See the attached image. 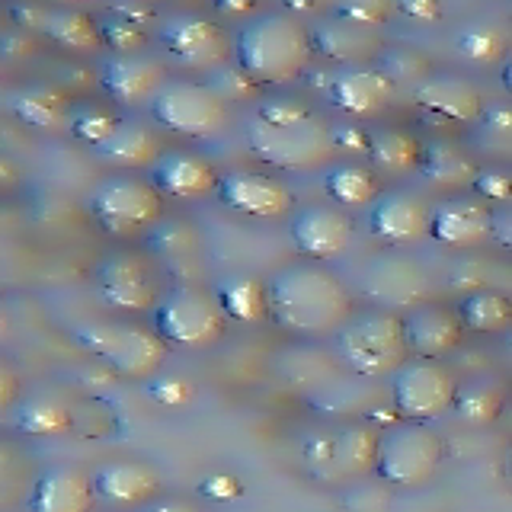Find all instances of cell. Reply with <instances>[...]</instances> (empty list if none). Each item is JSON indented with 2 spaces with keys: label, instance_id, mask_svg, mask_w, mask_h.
Returning a JSON list of instances; mask_svg holds the SVG:
<instances>
[{
  "label": "cell",
  "instance_id": "2e32d148",
  "mask_svg": "<svg viewBox=\"0 0 512 512\" xmlns=\"http://www.w3.org/2000/svg\"><path fill=\"white\" fill-rule=\"evenodd\" d=\"M218 199L247 218H282L292 212L295 196L282 180L256 170H228L218 180Z\"/></svg>",
  "mask_w": 512,
  "mask_h": 512
},
{
  "label": "cell",
  "instance_id": "f6af8a7d",
  "mask_svg": "<svg viewBox=\"0 0 512 512\" xmlns=\"http://www.w3.org/2000/svg\"><path fill=\"white\" fill-rule=\"evenodd\" d=\"M208 87H212L224 103H237V100H247V96H253L256 93V87L260 84H253V80L237 68L234 61H228L224 64V68H218L215 71V77L212 80H205Z\"/></svg>",
  "mask_w": 512,
  "mask_h": 512
},
{
  "label": "cell",
  "instance_id": "681fc988",
  "mask_svg": "<svg viewBox=\"0 0 512 512\" xmlns=\"http://www.w3.org/2000/svg\"><path fill=\"white\" fill-rule=\"evenodd\" d=\"M20 397H23V378L4 356H0V413L13 410L20 404Z\"/></svg>",
  "mask_w": 512,
  "mask_h": 512
},
{
  "label": "cell",
  "instance_id": "d590c367",
  "mask_svg": "<svg viewBox=\"0 0 512 512\" xmlns=\"http://www.w3.org/2000/svg\"><path fill=\"white\" fill-rule=\"evenodd\" d=\"M13 112L20 116V122L52 132L58 125H68L71 100L52 87H26L13 96Z\"/></svg>",
  "mask_w": 512,
  "mask_h": 512
},
{
  "label": "cell",
  "instance_id": "db71d44e",
  "mask_svg": "<svg viewBox=\"0 0 512 512\" xmlns=\"http://www.w3.org/2000/svg\"><path fill=\"white\" fill-rule=\"evenodd\" d=\"M480 122H484V128L493 135H512V103L509 106H487Z\"/></svg>",
  "mask_w": 512,
  "mask_h": 512
},
{
  "label": "cell",
  "instance_id": "be15d7a7",
  "mask_svg": "<svg viewBox=\"0 0 512 512\" xmlns=\"http://www.w3.org/2000/svg\"><path fill=\"white\" fill-rule=\"evenodd\" d=\"M10 314L4 311V308H0V340H7V336H10Z\"/></svg>",
  "mask_w": 512,
  "mask_h": 512
},
{
  "label": "cell",
  "instance_id": "cb8c5ba5",
  "mask_svg": "<svg viewBox=\"0 0 512 512\" xmlns=\"http://www.w3.org/2000/svg\"><path fill=\"white\" fill-rule=\"evenodd\" d=\"M394 84L384 77L375 64H359L346 68L330 80V100L333 106L352 119H372L391 103Z\"/></svg>",
  "mask_w": 512,
  "mask_h": 512
},
{
  "label": "cell",
  "instance_id": "7a4b0ae2",
  "mask_svg": "<svg viewBox=\"0 0 512 512\" xmlns=\"http://www.w3.org/2000/svg\"><path fill=\"white\" fill-rule=\"evenodd\" d=\"M311 29L288 10L256 13L234 36V64L260 87H285L311 64Z\"/></svg>",
  "mask_w": 512,
  "mask_h": 512
},
{
  "label": "cell",
  "instance_id": "f546056e",
  "mask_svg": "<svg viewBox=\"0 0 512 512\" xmlns=\"http://www.w3.org/2000/svg\"><path fill=\"white\" fill-rule=\"evenodd\" d=\"M416 170L439 189H461V186L474 183L480 167L474 164L468 151L458 148L455 141H432V144H423V157H420V167Z\"/></svg>",
  "mask_w": 512,
  "mask_h": 512
},
{
  "label": "cell",
  "instance_id": "bcb514c9",
  "mask_svg": "<svg viewBox=\"0 0 512 512\" xmlns=\"http://www.w3.org/2000/svg\"><path fill=\"white\" fill-rule=\"evenodd\" d=\"M346 512H388L391 509V490L388 484H356L343 493Z\"/></svg>",
  "mask_w": 512,
  "mask_h": 512
},
{
  "label": "cell",
  "instance_id": "74e56055",
  "mask_svg": "<svg viewBox=\"0 0 512 512\" xmlns=\"http://www.w3.org/2000/svg\"><path fill=\"white\" fill-rule=\"evenodd\" d=\"M148 247L160 263H189L199 253V234L186 221H160L148 234Z\"/></svg>",
  "mask_w": 512,
  "mask_h": 512
},
{
  "label": "cell",
  "instance_id": "d4e9b609",
  "mask_svg": "<svg viewBox=\"0 0 512 512\" xmlns=\"http://www.w3.org/2000/svg\"><path fill=\"white\" fill-rule=\"evenodd\" d=\"M160 154H164V148H160L157 132L141 119H122L116 132L96 148V157L116 170H151Z\"/></svg>",
  "mask_w": 512,
  "mask_h": 512
},
{
  "label": "cell",
  "instance_id": "ba28073f",
  "mask_svg": "<svg viewBox=\"0 0 512 512\" xmlns=\"http://www.w3.org/2000/svg\"><path fill=\"white\" fill-rule=\"evenodd\" d=\"M247 148L260 160H266L269 167L288 173L314 170L336 151L333 125L320 122L317 116L295 125H266L253 119L247 125Z\"/></svg>",
  "mask_w": 512,
  "mask_h": 512
},
{
  "label": "cell",
  "instance_id": "3957f363",
  "mask_svg": "<svg viewBox=\"0 0 512 512\" xmlns=\"http://www.w3.org/2000/svg\"><path fill=\"white\" fill-rule=\"evenodd\" d=\"M74 343L125 381L148 384L167 362V343L135 320H87L74 327Z\"/></svg>",
  "mask_w": 512,
  "mask_h": 512
},
{
  "label": "cell",
  "instance_id": "f907efd6",
  "mask_svg": "<svg viewBox=\"0 0 512 512\" xmlns=\"http://www.w3.org/2000/svg\"><path fill=\"white\" fill-rule=\"evenodd\" d=\"M333 148L349 151V154H365L368 151V132L356 125H333Z\"/></svg>",
  "mask_w": 512,
  "mask_h": 512
},
{
  "label": "cell",
  "instance_id": "8fae6325",
  "mask_svg": "<svg viewBox=\"0 0 512 512\" xmlns=\"http://www.w3.org/2000/svg\"><path fill=\"white\" fill-rule=\"evenodd\" d=\"M160 45L189 71H218L234 55V42L224 23L208 20L202 13H176L164 20Z\"/></svg>",
  "mask_w": 512,
  "mask_h": 512
},
{
  "label": "cell",
  "instance_id": "7c38bea8",
  "mask_svg": "<svg viewBox=\"0 0 512 512\" xmlns=\"http://www.w3.org/2000/svg\"><path fill=\"white\" fill-rule=\"evenodd\" d=\"M93 282L109 308H116L122 314L154 311L160 295H164L157 285V269L141 253H128V250L109 253L106 260H100V266L93 272Z\"/></svg>",
  "mask_w": 512,
  "mask_h": 512
},
{
  "label": "cell",
  "instance_id": "4316f807",
  "mask_svg": "<svg viewBox=\"0 0 512 512\" xmlns=\"http://www.w3.org/2000/svg\"><path fill=\"white\" fill-rule=\"evenodd\" d=\"M71 404L74 400L55 391H36L13 407V426L26 436L55 439L71 432Z\"/></svg>",
  "mask_w": 512,
  "mask_h": 512
},
{
  "label": "cell",
  "instance_id": "44dd1931",
  "mask_svg": "<svg viewBox=\"0 0 512 512\" xmlns=\"http://www.w3.org/2000/svg\"><path fill=\"white\" fill-rule=\"evenodd\" d=\"M100 503L93 490V477L74 464H52L36 474L26 496L29 512H93Z\"/></svg>",
  "mask_w": 512,
  "mask_h": 512
},
{
  "label": "cell",
  "instance_id": "6f0895ef",
  "mask_svg": "<svg viewBox=\"0 0 512 512\" xmlns=\"http://www.w3.org/2000/svg\"><path fill=\"white\" fill-rule=\"evenodd\" d=\"M138 512H199L189 500H180V496H157L154 503L141 506Z\"/></svg>",
  "mask_w": 512,
  "mask_h": 512
},
{
  "label": "cell",
  "instance_id": "484cf974",
  "mask_svg": "<svg viewBox=\"0 0 512 512\" xmlns=\"http://www.w3.org/2000/svg\"><path fill=\"white\" fill-rule=\"evenodd\" d=\"M311 48H314V55L349 64V68H359L368 58L375 61L381 55V42L375 32L343 23V20H336V16L311 26Z\"/></svg>",
  "mask_w": 512,
  "mask_h": 512
},
{
  "label": "cell",
  "instance_id": "f1b7e54d",
  "mask_svg": "<svg viewBox=\"0 0 512 512\" xmlns=\"http://www.w3.org/2000/svg\"><path fill=\"white\" fill-rule=\"evenodd\" d=\"M212 292L221 304L224 317L237 320V324H260V320L269 317L266 279L253 276V272H234V276H224Z\"/></svg>",
  "mask_w": 512,
  "mask_h": 512
},
{
  "label": "cell",
  "instance_id": "603a6c76",
  "mask_svg": "<svg viewBox=\"0 0 512 512\" xmlns=\"http://www.w3.org/2000/svg\"><path fill=\"white\" fill-rule=\"evenodd\" d=\"M490 231H493V212L480 199H464V196L445 199L429 215V237L439 240L442 247L468 250L484 244Z\"/></svg>",
  "mask_w": 512,
  "mask_h": 512
},
{
  "label": "cell",
  "instance_id": "816d5d0a",
  "mask_svg": "<svg viewBox=\"0 0 512 512\" xmlns=\"http://www.w3.org/2000/svg\"><path fill=\"white\" fill-rule=\"evenodd\" d=\"M484 266H480V263H468V260H464V263H458L455 266V272H452V276H448V279H452V285L455 288H468V295L471 292H480V285H484Z\"/></svg>",
  "mask_w": 512,
  "mask_h": 512
},
{
  "label": "cell",
  "instance_id": "8992f818",
  "mask_svg": "<svg viewBox=\"0 0 512 512\" xmlns=\"http://www.w3.org/2000/svg\"><path fill=\"white\" fill-rule=\"evenodd\" d=\"M90 212L112 237H148L164 221V196L151 180L116 173L90 192Z\"/></svg>",
  "mask_w": 512,
  "mask_h": 512
},
{
  "label": "cell",
  "instance_id": "30bf717a",
  "mask_svg": "<svg viewBox=\"0 0 512 512\" xmlns=\"http://www.w3.org/2000/svg\"><path fill=\"white\" fill-rule=\"evenodd\" d=\"M458 378L442 362L432 359H407L394 372L391 397L394 410L407 423H432L455 407Z\"/></svg>",
  "mask_w": 512,
  "mask_h": 512
},
{
  "label": "cell",
  "instance_id": "e0dca14e",
  "mask_svg": "<svg viewBox=\"0 0 512 512\" xmlns=\"http://www.w3.org/2000/svg\"><path fill=\"white\" fill-rule=\"evenodd\" d=\"M93 490L96 500L116 509H141L154 503L164 487V477L148 461L138 458H119L100 464L93 474Z\"/></svg>",
  "mask_w": 512,
  "mask_h": 512
},
{
  "label": "cell",
  "instance_id": "ffe728a7",
  "mask_svg": "<svg viewBox=\"0 0 512 512\" xmlns=\"http://www.w3.org/2000/svg\"><path fill=\"white\" fill-rule=\"evenodd\" d=\"M429 215L432 208L410 189H391L381 192L375 205L368 208V228L378 240L391 247L413 244L429 234Z\"/></svg>",
  "mask_w": 512,
  "mask_h": 512
},
{
  "label": "cell",
  "instance_id": "5b68a950",
  "mask_svg": "<svg viewBox=\"0 0 512 512\" xmlns=\"http://www.w3.org/2000/svg\"><path fill=\"white\" fill-rule=\"evenodd\" d=\"M154 330L170 346L205 349L224 336L228 317H224L212 288H202L196 282H176L157 301Z\"/></svg>",
  "mask_w": 512,
  "mask_h": 512
},
{
  "label": "cell",
  "instance_id": "c3c4849f",
  "mask_svg": "<svg viewBox=\"0 0 512 512\" xmlns=\"http://www.w3.org/2000/svg\"><path fill=\"white\" fill-rule=\"evenodd\" d=\"M148 394L160 407H183L192 400V384L186 378H154L148 381Z\"/></svg>",
  "mask_w": 512,
  "mask_h": 512
},
{
  "label": "cell",
  "instance_id": "ab89813d",
  "mask_svg": "<svg viewBox=\"0 0 512 512\" xmlns=\"http://www.w3.org/2000/svg\"><path fill=\"white\" fill-rule=\"evenodd\" d=\"M375 68L391 80V84H416L420 87L426 77H432V64L423 52L407 45L381 48V55L375 58Z\"/></svg>",
  "mask_w": 512,
  "mask_h": 512
},
{
  "label": "cell",
  "instance_id": "83f0119b",
  "mask_svg": "<svg viewBox=\"0 0 512 512\" xmlns=\"http://www.w3.org/2000/svg\"><path fill=\"white\" fill-rule=\"evenodd\" d=\"M381 432L365 423H349L330 436V464L340 477H365L378 464Z\"/></svg>",
  "mask_w": 512,
  "mask_h": 512
},
{
  "label": "cell",
  "instance_id": "5bb4252c",
  "mask_svg": "<svg viewBox=\"0 0 512 512\" xmlns=\"http://www.w3.org/2000/svg\"><path fill=\"white\" fill-rule=\"evenodd\" d=\"M167 80V64L148 52L106 55L100 61V87L116 106H151Z\"/></svg>",
  "mask_w": 512,
  "mask_h": 512
},
{
  "label": "cell",
  "instance_id": "9f6ffc18",
  "mask_svg": "<svg viewBox=\"0 0 512 512\" xmlns=\"http://www.w3.org/2000/svg\"><path fill=\"white\" fill-rule=\"evenodd\" d=\"M32 52V42L23 36V32H7V36H0V55H7V58H23Z\"/></svg>",
  "mask_w": 512,
  "mask_h": 512
},
{
  "label": "cell",
  "instance_id": "e575fe53",
  "mask_svg": "<svg viewBox=\"0 0 512 512\" xmlns=\"http://www.w3.org/2000/svg\"><path fill=\"white\" fill-rule=\"evenodd\" d=\"M45 36L55 45L68 48V52H100L103 36L100 23L87 16L84 10H48L45 16Z\"/></svg>",
  "mask_w": 512,
  "mask_h": 512
},
{
  "label": "cell",
  "instance_id": "11a10c76",
  "mask_svg": "<svg viewBox=\"0 0 512 512\" xmlns=\"http://www.w3.org/2000/svg\"><path fill=\"white\" fill-rule=\"evenodd\" d=\"M397 10L404 16H410V20H420V23H432V20H439V16H442V10L436 4H429V0H426V4H423V0H416V4H413V0H404Z\"/></svg>",
  "mask_w": 512,
  "mask_h": 512
},
{
  "label": "cell",
  "instance_id": "6da1fadb",
  "mask_svg": "<svg viewBox=\"0 0 512 512\" xmlns=\"http://www.w3.org/2000/svg\"><path fill=\"white\" fill-rule=\"evenodd\" d=\"M269 320L292 336L340 333L352 317V298L346 282L327 263L298 260L276 269L266 279Z\"/></svg>",
  "mask_w": 512,
  "mask_h": 512
},
{
  "label": "cell",
  "instance_id": "60d3db41",
  "mask_svg": "<svg viewBox=\"0 0 512 512\" xmlns=\"http://www.w3.org/2000/svg\"><path fill=\"white\" fill-rule=\"evenodd\" d=\"M100 36H103V48H109V55H138L148 45V29L138 20H128L125 13L112 10L106 16H100Z\"/></svg>",
  "mask_w": 512,
  "mask_h": 512
},
{
  "label": "cell",
  "instance_id": "91938a15",
  "mask_svg": "<svg viewBox=\"0 0 512 512\" xmlns=\"http://www.w3.org/2000/svg\"><path fill=\"white\" fill-rule=\"evenodd\" d=\"M16 176H20V170H16V164L7 157V154H0V186H13L16 183Z\"/></svg>",
  "mask_w": 512,
  "mask_h": 512
},
{
  "label": "cell",
  "instance_id": "d6986e66",
  "mask_svg": "<svg viewBox=\"0 0 512 512\" xmlns=\"http://www.w3.org/2000/svg\"><path fill=\"white\" fill-rule=\"evenodd\" d=\"M151 186L164 199H180V202H196L218 192L221 173L212 167V160H205L196 151H164L151 167Z\"/></svg>",
  "mask_w": 512,
  "mask_h": 512
},
{
  "label": "cell",
  "instance_id": "7bdbcfd3",
  "mask_svg": "<svg viewBox=\"0 0 512 512\" xmlns=\"http://www.w3.org/2000/svg\"><path fill=\"white\" fill-rule=\"evenodd\" d=\"M391 13H394V7L384 4V0H349V4H340L333 10L336 20L352 23L365 32H375L378 26H384Z\"/></svg>",
  "mask_w": 512,
  "mask_h": 512
},
{
  "label": "cell",
  "instance_id": "8d00e7d4",
  "mask_svg": "<svg viewBox=\"0 0 512 512\" xmlns=\"http://www.w3.org/2000/svg\"><path fill=\"white\" fill-rule=\"evenodd\" d=\"M122 119H125V116H119V112L112 109L109 103L80 100V103H71V112H68V132H71L77 141L90 144V148L96 151L112 132H116Z\"/></svg>",
  "mask_w": 512,
  "mask_h": 512
},
{
  "label": "cell",
  "instance_id": "ac0fdd59",
  "mask_svg": "<svg viewBox=\"0 0 512 512\" xmlns=\"http://www.w3.org/2000/svg\"><path fill=\"white\" fill-rule=\"evenodd\" d=\"M404 340L413 359H432L439 362L448 352H455L464 340V324L458 311L442 308V304H416L404 317Z\"/></svg>",
  "mask_w": 512,
  "mask_h": 512
},
{
  "label": "cell",
  "instance_id": "03108f58",
  "mask_svg": "<svg viewBox=\"0 0 512 512\" xmlns=\"http://www.w3.org/2000/svg\"><path fill=\"white\" fill-rule=\"evenodd\" d=\"M503 468H506V477H509V484H512V445H509V452H506V464H503Z\"/></svg>",
  "mask_w": 512,
  "mask_h": 512
},
{
  "label": "cell",
  "instance_id": "f35d334b",
  "mask_svg": "<svg viewBox=\"0 0 512 512\" xmlns=\"http://www.w3.org/2000/svg\"><path fill=\"white\" fill-rule=\"evenodd\" d=\"M122 429L119 413L100 397H84L71 404V436L77 439H112Z\"/></svg>",
  "mask_w": 512,
  "mask_h": 512
},
{
  "label": "cell",
  "instance_id": "680465c9",
  "mask_svg": "<svg viewBox=\"0 0 512 512\" xmlns=\"http://www.w3.org/2000/svg\"><path fill=\"white\" fill-rule=\"evenodd\" d=\"M202 490L208 493V496H237L240 493V487H237V480L234 477H212V480H205L202 484Z\"/></svg>",
  "mask_w": 512,
  "mask_h": 512
},
{
  "label": "cell",
  "instance_id": "9c48e42d",
  "mask_svg": "<svg viewBox=\"0 0 512 512\" xmlns=\"http://www.w3.org/2000/svg\"><path fill=\"white\" fill-rule=\"evenodd\" d=\"M157 125L186 138H208L228 125V103L205 80H167L151 100Z\"/></svg>",
  "mask_w": 512,
  "mask_h": 512
},
{
  "label": "cell",
  "instance_id": "e7e4bbea",
  "mask_svg": "<svg viewBox=\"0 0 512 512\" xmlns=\"http://www.w3.org/2000/svg\"><path fill=\"white\" fill-rule=\"evenodd\" d=\"M503 352H506V362L512 368V333H506V340H503Z\"/></svg>",
  "mask_w": 512,
  "mask_h": 512
},
{
  "label": "cell",
  "instance_id": "6125c7cd",
  "mask_svg": "<svg viewBox=\"0 0 512 512\" xmlns=\"http://www.w3.org/2000/svg\"><path fill=\"white\" fill-rule=\"evenodd\" d=\"M503 87H506V93L512 96V55H509L506 64H503Z\"/></svg>",
  "mask_w": 512,
  "mask_h": 512
},
{
  "label": "cell",
  "instance_id": "b9f144b4",
  "mask_svg": "<svg viewBox=\"0 0 512 512\" xmlns=\"http://www.w3.org/2000/svg\"><path fill=\"white\" fill-rule=\"evenodd\" d=\"M455 42H458V52L468 61H477V64H490L506 52V36L490 23L464 26Z\"/></svg>",
  "mask_w": 512,
  "mask_h": 512
},
{
  "label": "cell",
  "instance_id": "ee69618b",
  "mask_svg": "<svg viewBox=\"0 0 512 512\" xmlns=\"http://www.w3.org/2000/svg\"><path fill=\"white\" fill-rule=\"evenodd\" d=\"M311 116H314L311 106L298 100V96H269V100L256 106V119L266 125H295Z\"/></svg>",
  "mask_w": 512,
  "mask_h": 512
},
{
  "label": "cell",
  "instance_id": "836d02e7",
  "mask_svg": "<svg viewBox=\"0 0 512 512\" xmlns=\"http://www.w3.org/2000/svg\"><path fill=\"white\" fill-rule=\"evenodd\" d=\"M506 407V391L500 381L493 378H471L458 384V394H455V413L461 423L468 426H487L493 423L496 416L503 413Z\"/></svg>",
  "mask_w": 512,
  "mask_h": 512
},
{
  "label": "cell",
  "instance_id": "277c9868",
  "mask_svg": "<svg viewBox=\"0 0 512 512\" xmlns=\"http://www.w3.org/2000/svg\"><path fill=\"white\" fill-rule=\"evenodd\" d=\"M336 352L362 378L394 375L410 359L404 320H400V314L381 308L352 314L346 327L336 333Z\"/></svg>",
  "mask_w": 512,
  "mask_h": 512
},
{
  "label": "cell",
  "instance_id": "4fadbf2b",
  "mask_svg": "<svg viewBox=\"0 0 512 512\" xmlns=\"http://www.w3.org/2000/svg\"><path fill=\"white\" fill-rule=\"evenodd\" d=\"M356 224L336 205H304L288 221V237L314 263H330L352 244Z\"/></svg>",
  "mask_w": 512,
  "mask_h": 512
},
{
  "label": "cell",
  "instance_id": "7dc6e473",
  "mask_svg": "<svg viewBox=\"0 0 512 512\" xmlns=\"http://www.w3.org/2000/svg\"><path fill=\"white\" fill-rule=\"evenodd\" d=\"M474 192L480 202H509L512 199V173L503 167H484L474 176Z\"/></svg>",
  "mask_w": 512,
  "mask_h": 512
},
{
  "label": "cell",
  "instance_id": "d6a6232c",
  "mask_svg": "<svg viewBox=\"0 0 512 512\" xmlns=\"http://www.w3.org/2000/svg\"><path fill=\"white\" fill-rule=\"evenodd\" d=\"M458 317L468 333H509L512 330V301L503 292H493V288H480V292L464 295L458 304Z\"/></svg>",
  "mask_w": 512,
  "mask_h": 512
},
{
  "label": "cell",
  "instance_id": "f5cc1de1",
  "mask_svg": "<svg viewBox=\"0 0 512 512\" xmlns=\"http://www.w3.org/2000/svg\"><path fill=\"white\" fill-rule=\"evenodd\" d=\"M23 452L16 448L13 442L7 439H0V490H4L10 480L16 477V471H20V464H23Z\"/></svg>",
  "mask_w": 512,
  "mask_h": 512
},
{
  "label": "cell",
  "instance_id": "1f68e13d",
  "mask_svg": "<svg viewBox=\"0 0 512 512\" xmlns=\"http://www.w3.org/2000/svg\"><path fill=\"white\" fill-rule=\"evenodd\" d=\"M368 160H372L375 173H388V176H400L420 167L423 157V144L413 135L400 132V128H375L368 132Z\"/></svg>",
  "mask_w": 512,
  "mask_h": 512
},
{
  "label": "cell",
  "instance_id": "7402d4cb",
  "mask_svg": "<svg viewBox=\"0 0 512 512\" xmlns=\"http://www.w3.org/2000/svg\"><path fill=\"white\" fill-rule=\"evenodd\" d=\"M416 106L429 116H436L442 122H452V125H471L480 122L484 116V93L468 77H458V74H432L426 77L420 87L413 93Z\"/></svg>",
  "mask_w": 512,
  "mask_h": 512
},
{
  "label": "cell",
  "instance_id": "9a60e30c",
  "mask_svg": "<svg viewBox=\"0 0 512 512\" xmlns=\"http://www.w3.org/2000/svg\"><path fill=\"white\" fill-rule=\"evenodd\" d=\"M362 288L375 304H381V311L416 308V304L426 301L429 276L423 272L420 263L410 260V256L388 253V256H378V260H372L365 266Z\"/></svg>",
  "mask_w": 512,
  "mask_h": 512
},
{
  "label": "cell",
  "instance_id": "94428289",
  "mask_svg": "<svg viewBox=\"0 0 512 512\" xmlns=\"http://www.w3.org/2000/svg\"><path fill=\"white\" fill-rule=\"evenodd\" d=\"M218 13H228V16H234V13H253V7L250 4H218Z\"/></svg>",
  "mask_w": 512,
  "mask_h": 512
},
{
  "label": "cell",
  "instance_id": "4dcf8cb0",
  "mask_svg": "<svg viewBox=\"0 0 512 512\" xmlns=\"http://www.w3.org/2000/svg\"><path fill=\"white\" fill-rule=\"evenodd\" d=\"M324 189L327 196L336 202V208H372L375 199L381 196L378 186V173L356 160H340L333 164L324 176Z\"/></svg>",
  "mask_w": 512,
  "mask_h": 512
},
{
  "label": "cell",
  "instance_id": "52a82bcc",
  "mask_svg": "<svg viewBox=\"0 0 512 512\" xmlns=\"http://www.w3.org/2000/svg\"><path fill=\"white\" fill-rule=\"evenodd\" d=\"M445 442L429 423H397L381 432L375 471L388 487H423L439 471Z\"/></svg>",
  "mask_w": 512,
  "mask_h": 512
}]
</instances>
